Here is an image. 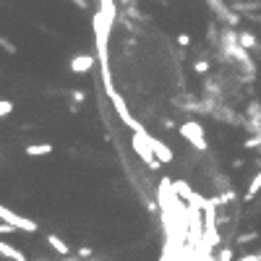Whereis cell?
<instances>
[{
    "label": "cell",
    "instance_id": "1",
    "mask_svg": "<svg viewBox=\"0 0 261 261\" xmlns=\"http://www.w3.org/2000/svg\"><path fill=\"white\" fill-rule=\"evenodd\" d=\"M107 97H110V102H113V107L118 110L120 120H123V123H126V126H128L130 130H133V133H144L146 128H144L141 123H138V120H136L133 115H130V110H128V105H126V99L120 97V94H118L115 89H110V91H107Z\"/></svg>",
    "mask_w": 261,
    "mask_h": 261
},
{
    "label": "cell",
    "instance_id": "2",
    "mask_svg": "<svg viewBox=\"0 0 261 261\" xmlns=\"http://www.w3.org/2000/svg\"><path fill=\"white\" fill-rule=\"evenodd\" d=\"M144 133H146V130H144ZM144 133H133V136H130V146H133V152L141 157V162L149 167V170H160L162 162L154 157V152H152V146H149V141L144 138Z\"/></svg>",
    "mask_w": 261,
    "mask_h": 261
},
{
    "label": "cell",
    "instance_id": "3",
    "mask_svg": "<svg viewBox=\"0 0 261 261\" xmlns=\"http://www.w3.org/2000/svg\"><path fill=\"white\" fill-rule=\"evenodd\" d=\"M178 133H180L193 149H199V152H204V149H207V138H204V126H199L196 120H185V123H180V126H178Z\"/></svg>",
    "mask_w": 261,
    "mask_h": 261
},
{
    "label": "cell",
    "instance_id": "4",
    "mask_svg": "<svg viewBox=\"0 0 261 261\" xmlns=\"http://www.w3.org/2000/svg\"><path fill=\"white\" fill-rule=\"evenodd\" d=\"M0 219H3V222H8V225H13V227H18L21 232H37V230H40V227H37V222H34V219L24 217V214H16V212H11L8 207H3V204H0Z\"/></svg>",
    "mask_w": 261,
    "mask_h": 261
},
{
    "label": "cell",
    "instance_id": "5",
    "mask_svg": "<svg viewBox=\"0 0 261 261\" xmlns=\"http://www.w3.org/2000/svg\"><path fill=\"white\" fill-rule=\"evenodd\" d=\"M144 138H146V141H149V146H152V152H154V157H157V160H160V162H167V165H170V162L175 160L173 149H170V146H167L165 141H160V138H154L152 133H149V130H146V133H144Z\"/></svg>",
    "mask_w": 261,
    "mask_h": 261
},
{
    "label": "cell",
    "instance_id": "6",
    "mask_svg": "<svg viewBox=\"0 0 261 261\" xmlns=\"http://www.w3.org/2000/svg\"><path fill=\"white\" fill-rule=\"evenodd\" d=\"M91 65H94L91 55H73L68 68H71V73H87V71H91Z\"/></svg>",
    "mask_w": 261,
    "mask_h": 261
},
{
    "label": "cell",
    "instance_id": "7",
    "mask_svg": "<svg viewBox=\"0 0 261 261\" xmlns=\"http://www.w3.org/2000/svg\"><path fill=\"white\" fill-rule=\"evenodd\" d=\"M47 246L55 251V254H60V256H71V248H68V243L60 238V235H55V232H47Z\"/></svg>",
    "mask_w": 261,
    "mask_h": 261
},
{
    "label": "cell",
    "instance_id": "8",
    "mask_svg": "<svg viewBox=\"0 0 261 261\" xmlns=\"http://www.w3.org/2000/svg\"><path fill=\"white\" fill-rule=\"evenodd\" d=\"M0 256H5V259H11V261H26L24 251H18L16 246L5 243V240H0Z\"/></svg>",
    "mask_w": 261,
    "mask_h": 261
},
{
    "label": "cell",
    "instance_id": "9",
    "mask_svg": "<svg viewBox=\"0 0 261 261\" xmlns=\"http://www.w3.org/2000/svg\"><path fill=\"white\" fill-rule=\"evenodd\" d=\"M99 13H105L107 21H110V24H115V18H118L115 0H99Z\"/></svg>",
    "mask_w": 261,
    "mask_h": 261
},
{
    "label": "cell",
    "instance_id": "10",
    "mask_svg": "<svg viewBox=\"0 0 261 261\" xmlns=\"http://www.w3.org/2000/svg\"><path fill=\"white\" fill-rule=\"evenodd\" d=\"M52 144H29L24 149L26 152V157H44V154H52Z\"/></svg>",
    "mask_w": 261,
    "mask_h": 261
},
{
    "label": "cell",
    "instance_id": "11",
    "mask_svg": "<svg viewBox=\"0 0 261 261\" xmlns=\"http://www.w3.org/2000/svg\"><path fill=\"white\" fill-rule=\"evenodd\" d=\"M173 188H175V193H178L180 199H185V201H191L193 196H196V191H193L185 180H173Z\"/></svg>",
    "mask_w": 261,
    "mask_h": 261
},
{
    "label": "cell",
    "instance_id": "12",
    "mask_svg": "<svg viewBox=\"0 0 261 261\" xmlns=\"http://www.w3.org/2000/svg\"><path fill=\"white\" fill-rule=\"evenodd\" d=\"M259 191H261V170L254 175V178H251V183H248V188H246V196H243V199H246V201L256 199V196H259Z\"/></svg>",
    "mask_w": 261,
    "mask_h": 261
},
{
    "label": "cell",
    "instance_id": "13",
    "mask_svg": "<svg viewBox=\"0 0 261 261\" xmlns=\"http://www.w3.org/2000/svg\"><path fill=\"white\" fill-rule=\"evenodd\" d=\"M238 42H240V47L254 50V47H256V34H254V32H240V34H238Z\"/></svg>",
    "mask_w": 261,
    "mask_h": 261
},
{
    "label": "cell",
    "instance_id": "14",
    "mask_svg": "<svg viewBox=\"0 0 261 261\" xmlns=\"http://www.w3.org/2000/svg\"><path fill=\"white\" fill-rule=\"evenodd\" d=\"M256 238H259V232H243V235H238L235 243H238V246H246V243H254Z\"/></svg>",
    "mask_w": 261,
    "mask_h": 261
},
{
    "label": "cell",
    "instance_id": "15",
    "mask_svg": "<svg viewBox=\"0 0 261 261\" xmlns=\"http://www.w3.org/2000/svg\"><path fill=\"white\" fill-rule=\"evenodd\" d=\"M0 47H3L8 55H16V52H18V50H16V44L8 40V37H0Z\"/></svg>",
    "mask_w": 261,
    "mask_h": 261
},
{
    "label": "cell",
    "instance_id": "16",
    "mask_svg": "<svg viewBox=\"0 0 261 261\" xmlns=\"http://www.w3.org/2000/svg\"><path fill=\"white\" fill-rule=\"evenodd\" d=\"M11 113H13V102L11 99H0V118H5Z\"/></svg>",
    "mask_w": 261,
    "mask_h": 261
},
{
    "label": "cell",
    "instance_id": "17",
    "mask_svg": "<svg viewBox=\"0 0 261 261\" xmlns=\"http://www.w3.org/2000/svg\"><path fill=\"white\" fill-rule=\"evenodd\" d=\"M232 256H235V251H232L230 246H225V248H219V261H235V259H232Z\"/></svg>",
    "mask_w": 261,
    "mask_h": 261
},
{
    "label": "cell",
    "instance_id": "18",
    "mask_svg": "<svg viewBox=\"0 0 261 261\" xmlns=\"http://www.w3.org/2000/svg\"><path fill=\"white\" fill-rule=\"evenodd\" d=\"M13 232H21V230L13 227V225H8V222H0V235H13Z\"/></svg>",
    "mask_w": 261,
    "mask_h": 261
},
{
    "label": "cell",
    "instance_id": "19",
    "mask_svg": "<svg viewBox=\"0 0 261 261\" xmlns=\"http://www.w3.org/2000/svg\"><path fill=\"white\" fill-rule=\"evenodd\" d=\"M193 71H196V73H207V71H209V63H207V60H196V63H193Z\"/></svg>",
    "mask_w": 261,
    "mask_h": 261
},
{
    "label": "cell",
    "instance_id": "20",
    "mask_svg": "<svg viewBox=\"0 0 261 261\" xmlns=\"http://www.w3.org/2000/svg\"><path fill=\"white\" fill-rule=\"evenodd\" d=\"M76 254H79V259H91V254H94V251H91L89 246H81Z\"/></svg>",
    "mask_w": 261,
    "mask_h": 261
},
{
    "label": "cell",
    "instance_id": "21",
    "mask_svg": "<svg viewBox=\"0 0 261 261\" xmlns=\"http://www.w3.org/2000/svg\"><path fill=\"white\" fill-rule=\"evenodd\" d=\"M71 99H73V102H76V105H79V102H84V99H87V94H84L81 89H73V91H71Z\"/></svg>",
    "mask_w": 261,
    "mask_h": 261
},
{
    "label": "cell",
    "instance_id": "22",
    "mask_svg": "<svg viewBox=\"0 0 261 261\" xmlns=\"http://www.w3.org/2000/svg\"><path fill=\"white\" fill-rule=\"evenodd\" d=\"M178 44H180V47H188V44H191V37H188V34H178Z\"/></svg>",
    "mask_w": 261,
    "mask_h": 261
},
{
    "label": "cell",
    "instance_id": "23",
    "mask_svg": "<svg viewBox=\"0 0 261 261\" xmlns=\"http://www.w3.org/2000/svg\"><path fill=\"white\" fill-rule=\"evenodd\" d=\"M235 261H259V254H243V256H238Z\"/></svg>",
    "mask_w": 261,
    "mask_h": 261
},
{
    "label": "cell",
    "instance_id": "24",
    "mask_svg": "<svg viewBox=\"0 0 261 261\" xmlns=\"http://www.w3.org/2000/svg\"><path fill=\"white\" fill-rule=\"evenodd\" d=\"M73 5H76V8H84V11H87V0H73Z\"/></svg>",
    "mask_w": 261,
    "mask_h": 261
},
{
    "label": "cell",
    "instance_id": "25",
    "mask_svg": "<svg viewBox=\"0 0 261 261\" xmlns=\"http://www.w3.org/2000/svg\"><path fill=\"white\" fill-rule=\"evenodd\" d=\"M120 3H126V5H130V3H133V0H120Z\"/></svg>",
    "mask_w": 261,
    "mask_h": 261
},
{
    "label": "cell",
    "instance_id": "26",
    "mask_svg": "<svg viewBox=\"0 0 261 261\" xmlns=\"http://www.w3.org/2000/svg\"><path fill=\"white\" fill-rule=\"evenodd\" d=\"M259 261H261V251H259Z\"/></svg>",
    "mask_w": 261,
    "mask_h": 261
},
{
    "label": "cell",
    "instance_id": "27",
    "mask_svg": "<svg viewBox=\"0 0 261 261\" xmlns=\"http://www.w3.org/2000/svg\"><path fill=\"white\" fill-rule=\"evenodd\" d=\"M87 261H94V259H87Z\"/></svg>",
    "mask_w": 261,
    "mask_h": 261
},
{
    "label": "cell",
    "instance_id": "28",
    "mask_svg": "<svg viewBox=\"0 0 261 261\" xmlns=\"http://www.w3.org/2000/svg\"><path fill=\"white\" fill-rule=\"evenodd\" d=\"M259 120H261V113H259Z\"/></svg>",
    "mask_w": 261,
    "mask_h": 261
}]
</instances>
